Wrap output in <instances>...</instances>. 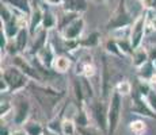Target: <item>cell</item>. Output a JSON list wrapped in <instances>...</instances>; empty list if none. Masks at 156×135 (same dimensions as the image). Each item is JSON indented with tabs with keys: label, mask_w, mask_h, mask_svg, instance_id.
I'll list each match as a JSON object with an SVG mask.
<instances>
[{
	"label": "cell",
	"mask_w": 156,
	"mask_h": 135,
	"mask_svg": "<svg viewBox=\"0 0 156 135\" xmlns=\"http://www.w3.org/2000/svg\"><path fill=\"white\" fill-rule=\"evenodd\" d=\"M75 123H76V127H87L88 126V116H87L83 107H80V110L77 111V115L75 118Z\"/></svg>",
	"instance_id": "f1b7e54d"
},
{
	"label": "cell",
	"mask_w": 156,
	"mask_h": 135,
	"mask_svg": "<svg viewBox=\"0 0 156 135\" xmlns=\"http://www.w3.org/2000/svg\"><path fill=\"white\" fill-rule=\"evenodd\" d=\"M3 3L12 7L15 11L25 14L26 16H30L33 12V5L30 3V0H3Z\"/></svg>",
	"instance_id": "9a60e30c"
},
{
	"label": "cell",
	"mask_w": 156,
	"mask_h": 135,
	"mask_svg": "<svg viewBox=\"0 0 156 135\" xmlns=\"http://www.w3.org/2000/svg\"><path fill=\"white\" fill-rule=\"evenodd\" d=\"M30 88L34 89V95L37 96L38 101L48 108H53L57 104V101L62 97V93L53 91L50 88H35L34 85H30Z\"/></svg>",
	"instance_id": "5b68a950"
},
{
	"label": "cell",
	"mask_w": 156,
	"mask_h": 135,
	"mask_svg": "<svg viewBox=\"0 0 156 135\" xmlns=\"http://www.w3.org/2000/svg\"><path fill=\"white\" fill-rule=\"evenodd\" d=\"M115 41L118 43L122 54H133V49H132V43L129 38H126V39H115Z\"/></svg>",
	"instance_id": "d6a6232c"
},
{
	"label": "cell",
	"mask_w": 156,
	"mask_h": 135,
	"mask_svg": "<svg viewBox=\"0 0 156 135\" xmlns=\"http://www.w3.org/2000/svg\"><path fill=\"white\" fill-rule=\"evenodd\" d=\"M45 135H58L57 133H53V131H50V130H48L46 133H45Z\"/></svg>",
	"instance_id": "7bdbcfd3"
},
{
	"label": "cell",
	"mask_w": 156,
	"mask_h": 135,
	"mask_svg": "<svg viewBox=\"0 0 156 135\" xmlns=\"http://www.w3.org/2000/svg\"><path fill=\"white\" fill-rule=\"evenodd\" d=\"M2 76L5 79V81L10 85V92H19L27 85L29 77L19 70L16 66H8L2 72Z\"/></svg>",
	"instance_id": "3957f363"
},
{
	"label": "cell",
	"mask_w": 156,
	"mask_h": 135,
	"mask_svg": "<svg viewBox=\"0 0 156 135\" xmlns=\"http://www.w3.org/2000/svg\"><path fill=\"white\" fill-rule=\"evenodd\" d=\"M94 119L98 124V128L103 131V134L107 135V111L103 106V101H94L91 106Z\"/></svg>",
	"instance_id": "9c48e42d"
},
{
	"label": "cell",
	"mask_w": 156,
	"mask_h": 135,
	"mask_svg": "<svg viewBox=\"0 0 156 135\" xmlns=\"http://www.w3.org/2000/svg\"><path fill=\"white\" fill-rule=\"evenodd\" d=\"M3 30H4L5 35L8 37V39H15L18 32L20 31V26H19V23H18V16H14L10 22L4 23Z\"/></svg>",
	"instance_id": "ffe728a7"
},
{
	"label": "cell",
	"mask_w": 156,
	"mask_h": 135,
	"mask_svg": "<svg viewBox=\"0 0 156 135\" xmlns=\"http://www.w3.org/2000/svg\"><path fill=\"white\" fill-rule=\"evenodd\" d=\"M132 56H133V59H132V62H133V65L136 68H141L143 65H145L147 62L149 61L148 50H145L144 47H139V49H136Z\"/></svg>",
	"instance_id": "d6986e66"
},
{
	"label": "cell",
	"mask_w": 156,
	"mask_h": 135,
	"mask_svg": "<svg viewBox=\"0 0 156 135\" xmlns=\"http://www.w3.org/2000/svg\"><path fill=\"white\" fill-rule=\"evenodd\" d=\"M132 111H133L134 113H139V115H143V116L156 118V112L148 106L145 99L141 97L140 95L134 97V103H133V107H132Z\"/></svg>",
	"instance_id": "30bf717a"
},
{
	"label": "cell",
	"mask_w": 156,
	"mask_h": 135,
	"mask_svg": "<svg viewBox=\"0 0 156 135\" xmlns=\"http://www.w3.org/2000/svg\"><path fill=\"white\" fill-rule=\"evenodd\" d=\"M80 15L79 14H75V12H67V11H62V14L57 18V30L58 32H61L62 30L65 29L69 23H72L75 19H77Z\"/></svg>",
	"instance_id": "ac0fdd59"
},
{
	"label": "cell",
	"mask_w": 156,
	"mask_h": 135,
	"mask_svg": "<svg viewBox=\"0 0 156 135\" xmlns=\"http://www.w3.org/2000/svg\"><path fill=\"white\" fill-rule=\"evenodd\" d=\"M154 4H155V10H156V0H154Z\"/></svg>",
	"instance_id": "f6af8a7d"
},
{
	"label": "cell",
	"mask_w": 156,
	"mask_h": 135,
	"mask_svg": "<svg viewBox=\"0 0 156 135\" xmlns=\"http://www.w3.org/2000/svg\"><path fill=\"white\" fill-rule=\"evenodd\" d=\"M46 39H48V30L41 29L40 32H38V35H37V38H35L34 43L31 45L30 53H31V54H35V56H37L38 52H40L41 49H44V47L46 46Z\"/></svg>",
	"instance_id": "e0dca14e"
},
{
	"label": "cell",
	"mask_w": 156,
	"mask_h": 135,
	"mask_svg": "<svg viewBox=\"0 0 156 135\" xmlns=\"http://www.w3.org/2000/svg\"><path fill=\"white\" fill-rule=\"evenodd\" d=\"M11 110H14V106H11L8 101H2V108H0V115H2V118H4Z\"/></svg>",
	"instance_id": "d590c367"
},
{
	"label": "cell",
	"mask_w": 156,
	"mask_h": 135,
	"mask_svg": "<svg viewBox=\"0 0 156 135\" xmlns=\"http://www.w3.org/2000/svg\"><path fill=\"white\" fill-rule=\"evenodd\" d=\"M99 41H101V34L98 31H92V32H90L86 38L80 39V46L87 47V49H90V47H97L98 45H99Z\"/></svg>",
	"instance_id": "7402d4cb"
},
{
	"label": "cell",
	"mask_w": 156,
	"mask_h": 135,
	"mask_svg": "<svg viewBox=\"0 0 156 135\" xmlns=\"http://www.w3.org/2000/svg\"><path fill=\"white\" fill-rule=\"evenodd\" d=\"M155 73H156V69H155L154 62L152 61H148L145 65H143L141 68H139V77L141 80L149 81Z\"/></svg>",
	"instance_id": "603a6c76"
},
{
	"label": "cell",
	"mask_w": 156,
	"mask_h": 135,
	"mask_svg": "<svg viewBox=\"0 0 156 135\" xmlns=\"http://www.w3.org/2000/svg\"><path fill=\"white\" fill-rule=\"evenodd\" d=\"M144 99H145V101L148 103V106L156 112V92L154 91V89H152V91L148 93V96L144 97Z\"/></svg>",
	"instance_id": "e575fe53"
},
{
	"label": "cell",
	"mask_w": 156,
	"mask_h": 135,
	"mask_svg": "<svg viewBox=\"0 0 156 135\" xmlns=\"http://www.w3.org/2000/svg\"><path fill=\"white\" fill-rule=\"evenodd\" d=\"M114 91H117L121 96H126L132 92V84L129 83L128 80H122L115 85V89H114Z\"/></svg>",
	"instance_id": "f546056e"
},
{
	"label": "cell",
	"mask_w": 156,
	"mask_h": 135,
	"mask_svg": "<svg viewBox=\"0 0 156 135\" xmlns=\"http://www.w3.org/2000/svg\"><path fill=\"white\" fill-rule=\"evenodd\" d=\"M106 50L109 53H112L114 54V56H118V57H121V56H124L121 52V49H119V46H118V43H117V41L115 39H109L106 42Z\"/></svg>",
	"instance_id": "1f68e13d"
},
{
	"label": "cell",
	"mask_w": 156,
	"mask_h": 135,
	"mask_svg": "<svg viewBox=\"0 0 156 135\" xmlns=\"http://www.w3.org/2000/svg\"><path fill=\"white\" fill-rule=\"evenodd\" d=\"M23 130L27 133V135H44L45 134V130L40 122H26L23 124Z\"/></svg>",
	"instance_id": "cb8c5ba5"
},
{
	"label": "cell",
	"mask_w": 156,
	"mask_h": 135,
	"mask_svg": "<svg viewBox=\"0 0 156 135\" xmlns=\"http://www.w3.org/2000/svg\"><path fill=\"white\" fill-rule=\"evenodd\" d=\"M95 2H106V0H95Z\"/></svg>",
	"instance_id": "bcb514c9"
},
{
	"label": "cell",
	"mask_w": 156,
	"mask_h": 135,
	"mask_svg": "<svg viewBox=\"0 0 156 135\" xmlns=\"http://www.w3.org/2000/svg\"><path fill=\"white\" fill-rule=\"evenodd\" d=\"M133 135H136V134H133Z\"/></svg>",
	"instance_id": "c3c4849f"
},
{
	"label": "cell",
	"mask_w": 156,
	"mask_h": 135,
	"mask_svg": "<svg viewBox=\"0 0 156 135\" xmlns=\"http://www.w3.org/2000/svg\"><path fill=\"white\" fill-rule=\"evenodd\" d=\"M133 18L130 16V12L126 8V2L125 0H119L117 8L114 10L113 15L110 16L109 22L106 25V29L109 31H115L119 29H125V27H130L133 25Z\"/></svg>",
	"instance_id": "6da1fadb"
},
{
	"label": "cell",
	"mask_w": 156,
	"mask_h": 135,
	"mask_svg": "<svg viewBox=\"0 0 156 135\" xmlns=\"http://www.w3.org/2000/svg\"><path fill=\"white\" fill-rule=\"evenodd\" d=\"M35 58H37L45 68L52 69L53 61H55V58H56V52H55L52 45H46L44 49H41L40 52H38V54L35 56Z\"/></svg>",
	"instance_id": "4fadbf2b"
},
{
	"label": "cell",
	"mask_w": 156,
	"mask_h": 135,
	"mask_svg": "<svg viewBox=\"0 0 156 135\" xmlns=\"http://www.w3.org/2000/svg\"><path fill=\"white\" fill-rule=\"evenodd\" d=\"M145 27H147V11L134 19L133 25L130 26V43L133 52L139 47H141L144 35H145Z\"/></svg>",
	"instance_id": "277c9868"
},
{
	"label": "cell",
	"mask_w": 156,
	"mask_h": 135,
	"mask_svg": "<svg viewBox=\"0 0 156 135\" xmlns=\"http://www.w3.org/2000/svg\"><path fill=\"white\" fill-rule=\"evenodd\" d=\"M45 4H49V5H61L64 0H42Z\"/></svg>",
	"instance_id": "ab89813d"
},
{
	"label": "cell",
	"mask_w": 156,
	"mask_h": 135,
	"mask_svg": "<svg viewBox=\"0 0 156 135\" xmlns=\"http://www.w3.org/2000/svg\"><path fill=\"white\" fill-rule=\"evenodd\" d=\"M30 113V103L26 99L19 97L14 104V123L16 126L25 124Z\"/></svg>",
	"instance_id": "ba28073f"
},
{
	"label": "cell",
	"mask_w": 156,
	"mask_h": 135,
	"mask_svg": "<svg viewBox=\"0 0 156 135\" xmlns=\"http://www.w3.org/2000/svg\"><path fill=\"white\" fill-rule=\"evenodd\" d=\"M30 37H31V35H30L29 29H20V31L18 32L16 38H15V43H16V47H18V50H19V53L25 52V49L27 47Z\"/></svg>",
	"instance_id": "44dd1931"
},
{
	"label": "cell",
	"mask_w": 156,
	"mask_h": 135,
	"mask_svg": "<svg viewBox=\"0 0 156 135\" xmlns=\"http://www.w3.org/2000/svg\"><path fill=\"white\" fill-rule=\"evenodd\" d=\"M103 131L101 128H97V127H77V134L79 135H102Z\"/></svg>",
	"instance_id": "836d02e7"
},
{
	"label": "cell",
	"mask_w": 156,
	"mask_h": 135,
	"mask_svg": "<svg viewBox=\"0 0 156 135\" xmlns=\"http://www.w3.org/2000/svg\"><path fill=\"white\" fill-rule=\"evenodd\" d=\"M129 128H130V131L133 134L136 135H143L144 133H145L147 130V124L144 120H140V119H137V120H133L129 124Z\"/></svg>",
	"instance_id": "83f0119b"
},
{
	"label": "cell",
	"mask_w": 156,
	"mask_h": 135,
	"mask_svg": "<svg viewBox=\"0 0 156 135\" xmlns=\"http://www.w3.org/2000/svg\"><path fill=\"white\" fill-rule=\"evenodd\" d=\"M86 27V20L83 16H79L77 19H75L72 23H69L61 32L60 35L62 37V39H79V37L82 35L83 30Z\"/></svg>",
	"instance_id": "52a82bcc"
},
{
	"label": "cell",
	"mask_w": 156,
	"mask_h": 135,
	"mask_svg": "<svg viewBox=\"0 0 156 135\" xmlns=\"http://www.w3.org/2000/svg\"><path fill=\"white\" fill-rule=\"evenodd\" d=\"M147 25L151 27L152 30L156 31V14L152 15V16H149V18H148V15H147Z\"/></svg>",
	"instance_id": "74e56055"
},
{
	"label": "cell",
	"mask_w": 156,
	"mask_h": 135,
	"mask_svg": "<svg viewBox=\"0 0 156 135\" xmlns=\"http://www.w3.org/2000/svg\"><path fill=\"white\" fill-rule=\"evenodd\" d=\"M57 26V18L50 12L49 10H45L44 11V19H42V29L48 30L49 31L50 29Z\"/></svg>",
	"instance_id": "484cf974"
},
{
	"label": "cell",
	"mask_w": 156,
	"mask_h": 135,
	"mask_svg": "<svg viewBox=\"0 0 156 135\" xmlns=\"http://www.w3.org/2000/svg\"><path fill=\"white\" fill-rule=\"evenodd\" d=\"M112 73L109 70V62H107L106 57L102 58V96L106 99L109 93L112 92Z\"/></svg>",
	"instance_id": "7c38bea8"
},
{
	"label": "cell",
	"mask_w": 156,
	"mask_h": 135,
	"mask_svg": "<svg viewBox=\"0 0 156 135\" xmlns=\"http://www.w3.org/2000/svg\"><path fill=\"white\" fill-rule=\"evenodd\" d=\"M0 135H12V131L8 130L7 126H3L2 124V128H0Z\"/></svg>",
	"instance_id": "60d3db41"
},
{
	"label": "cell",
	"mask_w": 156,
	"mask_h": 135,
	"mask_svg": "<svg viewBox=\"0 0 156 135\" xmlns=\"http://www.w3.org/2000/svg\"><path fill=\"white\" fill-rule=\"evenodd\" d=\"M12 135H27V133L25 130H15L12 131Z\"/></svg>",
	"instance_id": "b9f144b4"
},
{
	"label": "cell",
	"mask_w": 156,
	"mask_h": 135,
	"mask_svg": "<svg viewBox=\"0 0 156 135\" xmlns=\"http://www.w3.org/2000/svg\"><path fill=\"white\" fill-rule=\"evenodd\" d=\"M62 11L67 12H75V14H83L88 8L87 0H64L61 4Z\"/></svg>",
	"instance_id": "5bb4252c"
},
{
	"label": "cell",
	"mask_w": 156,
	"mask_h": 135,
	"mask_svg": "<svg viewBox=\"0 0 156 135\" xmlns=\"http://www.w3.org/2000/svg\"><path fill=\"white\" fill-rule=\"evenodd\" d=\"M12 59H14V66H16L19 70H22L23 73L29 77V79L35 80V81H40V83L45 80L42 77V74L37 70V68H35L33 64H30V62L26 61L22 56H19V54H18V56L12 57Z\"/></svg>",
	"instance_id": "8992f818"
},
{
	"label": "cell",
	"mask_w": 156,
	"mask_h": 135,
	"mask_svg": "<svg viewBox=\"0 0 156 135\" xmlns=\"http://www.w3.org/2000/svg\"><path fill=\"white\" fill-rule=\"evenodd\" d=\"M0 92H2V95L10 92V85H8V83L3 76H0Z\"/></svg>",
	"instance_id": "8d00e7d4"
},
{
	"label": "cell",
	"mask_w": 156,
	"mask_h": 135,
	"mask_svg": "<svg viewBox=\"0 0 156 135\" xmlns=\"http://www.w3.org/2000/svg\"><path fill=\"white\" fill-rule=\"evenodd\" d=\"M44 11L42 8L40 7V5H37V7L33 8V12L30 15L29 18V31H30V35L31 37H34L35 34H37L38 29H40V26H42V19H44Z\"/></svg>",
	"instance_id": "8fae6325"
},
{
	"label": "cell",
	"mask_w": 156,
	"mask_h": 135,
	"mask_svg": "<svg viewBox=\"0 0 156 135\" xmlns=\"http://www.w3.org/2000/svg\"><path fill=\"white\" fill-rule=\"evenodd\" d=\"M122 110V96L117 91H113L110 95L109 108H107V135H114L119 124Z\"/></svg>",
	"instance_id": "7a4b0ae2"
},
{
	"label": "cell",
	"mask_w": 156,
	"mask_h": 135,
	"mask_svg": "<svg viewBox=\"0 0 156 135\" xmlns=\"http://www.w3.org/2000/svg\"><path fill=\"white\" fill-rule=\"evenodd\" d=\"M152 62H154V66H155V69H156V59H155V61H152Z\"/></svg>",
	"instance_id": "ee69618b"
},
{
	"label": "cell",
	"mask_w": 156,
	"mask_h": 135,
	"mask_svg": "<svg viewBox=\"0 0 156 135\" xmlns=\"http://www.w3.org/2000/svg\"><path fill=\"white\" fill-rule=\"evenodd\" d=\"M151 91H152V88H151V84H149V81L140 79V81L137 83V92H139V95L141 96V97H147Z\"/></svg>",
	"instance_id": "4dcf8cb0"
},
{
	"label": "cell",
	"mask_w": 156,
	"mask_h": 135,
	"mask_svg": "<svg viewBox=\"0 0 156 135\" xmlns=\"http://www.w3.org/2000/svg\"><path fill=\"white\" fill-rule=\"evenodd\" d=\"M148 56H149V61H155L156 59V46H152L148 50Z\"/></svg>",
	"instance_id": "f35d334b"
},
{
	"label": "cell",
	"mask_w": 156,
	"mask_h": 135,
	"mask_svg": "<svg viewBox=\"0 0 156 135\" xmlns=\"http://www.w3.org/2000/svg\"><path fill=\"white\" fill-rule=\"evenodd\" d=\"M71 58L65 54H60V56H56L55 61H53V66L52 70H55L56 73H67L71 69Z\"/></svg>",
	"instance_id": "2e32d148"
},
{
	"label": "cell",
	"mask_w": 156,
	"mask_h": 135,
	"mask_svg": "<svg viewBox=\"0 0 156 135\" xmlns=\"http://www.w3.org/2000/svg\"><path fill=\"white\" fill-rule=\"evenodd\" d=\"M77 131L76 123L72 119H64L61 123V133L64 135H75V133Z\"/></svg>",
	"instance_id": "4316f807"
},
{
	"label": "cell",
	"mask_w": 156,
	"mask_h": 135,
	"mask_svg": "<svg viewBox=\"0 0 156 135\" xmlns=\"http://www.w3.org/2000/svg\"><path fill=\"white\" fill-rule=\"evenodd\" d=\"M14 16H15V10L14 8L2 2V5H0V18H2V22L3 23L10 22Z\"/></svg>",
	"instance_id": "d4e9b609"
},
{
	"label": "cell",
	"mask_w": 156,
	"mask_h": 135,
	"mask_svg": "<svg viewBox=\"0 0 156 135\" xmlns=\"http://www.w3.org/2000/svg\"><path fill=\"white\" fill-rule=\"evenodd\" d=\"M140 2H144V0H140Z\"/></svg>",
	"instance_id": "7dc6e473"
}]
</instances>
